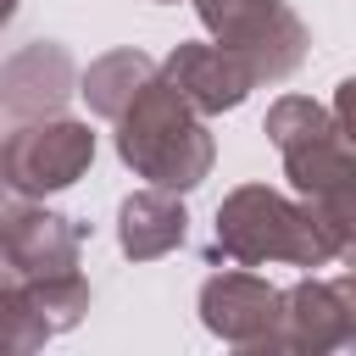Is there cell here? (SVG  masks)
I'll use <instances>...</instances> for the list:
<instances>
[{
  "label": "cell",
  "instance_id": "cell-7",
  "mask_svg": "<svg viewBox=\"0 0 356 356\" xmlns=\"http://www.w3.org/2000/svg\"><path fill=\"white\" fill-rule=\"evenodd\" d=\"M200 323L206 334H217L222 345L239 350H267L273 345V323H278V289L245 267H222L200 284Z\"/></svg>",
  "mask_w": 356,
  "mask_h": 356
},
{
  "label": "cell",
  "instance_id": "cell-10",
  "mask_svg": "<svg viewBox=\"0 0 356 356\" xmlns=\"http://www.w3.org/2000/svg\"><path fill=\"white\" fill-rule=\"evenodd\" d=\"M184 234H189V211L172 189L145 184L117 206V245H122L128 261H156V256L178 250Z\"/></svg>",
  "mask_w": 356,
  "mask_h": 356
},
{
  "label": "cell",
  "instance_id": "cell-6",
  "mask_svg": "<svg viewBox=\"0 0 356 356\" xmlns=\"http://www.w3.org/2000/svg\"><path fill=\"white\" fill-rule=\"evenodd\" d=\"M356 345V278H300L295 289H278V323L267 350L295 356H328Z\"/></svg>",
  "mask_w": 356,
  "mask_h": 356
},
{
  "label": "cell",
  "instance_id": "cell-12",
  "mask_svg": "<svg viewBox=\"0 0 356 356\" xmlns=\"http://www.w3.org/2000/svg\"><path fill=\"white\" fill-rule=\"evenodd\" d=\"M50 339V328L39 323V312L28 306V289L17 278V267L0 250V356H28Z\"/></svg>",
  "mask_w": 356,
  "mask_h": 356
},
{
  "label": "cell",
  "instance_id": "cell-11",
  "mask_svg": "<svg viewBox=\"0 0 356 356\" xmlns=\"http://www.w3.org/2000/svg\"><path fill=\"white\" fill-rule=\"evenodd\" d=\"M156 78V61L145 56V50H106V56H95L83 72H78V95L89 100V111L95 117H106V122H117V111L145 89Z\"/></svg>",
  "mask_w": 356,
  "mask_h": 356
},
{
  "label": "cell",
  "instance_id": "cell-8",
  "mask_svg": "<svg viewBox=\"0 0 356 356\" xmlns=\"http://www.w3.org/2000/svg\"><path fill=\"white\" fill-rule=\"evenodd\" d=\"M72 95H78V67L56 39H33L0 61V111L17 122L56 117Z\"/></svg>",
  "mask_w": 356,
  "mask_h": 356
},
{
  "label": "cell",
  "instance_id": "cell-5",
  "mask_svg": "<svg viewBox=\"0 0 356 356\" xmlns=\"http://www.w3.org/2000/svg\"><path fill=\"white\" fill-rule=\"evenodd\" d=\"M89 167H95V134H89V122L61 117V111L17 122L0 139V184L11 195H28V200L72 189Z\"/></svg>",
  "mask_w": 356,
  "mask_h": 356
},
{
  "label": "cell",
  "instance_id": "cell-13",
  "mask_svg": "<svg viewBox=\"0 0 356 356\" xmlns=\"http://www.w3.org/2000/svg\"><path fill=\"white\" fill-rule=\"evenodd\" d=\"M11 17H17V0H0V28H6Z\"/></svg>",
  "mask_w": 356,
  "mask_h": 356
},
{
  "label": "cell",
  "instance_id": "cell-2",
  "mask_svg": "<svg viewBox=\"0 0 356 356\" xmlns=\"http://www.w3.org/2000/svg\"><path fill=\"white\" fill-rule=\"evenodd\" d=\"M117 156L134 167V178H145L156 189H172V195H189L211 172L217 139H211L206 117L156 72L117 111Z\"/></svg>",
  "mask_w": 356,
  "mask_h": 356
},
{
  "label": "cell",
  "instance_id": "cell-3",
  "mask_svg": "<svg viewBox=\"0 0 356 356\" xmlns=\"http://www.w3.org/2000/svg\"><path fill=\"white\" fill-rule=\"evenodd\" d=\"M267 139L284 156V178L295 184L300 200L323 206H356V156H350V128L334 106L312 95H278L267 106Z\"/></svg>",
  "mask_w": 356,
  "mask_h": 356
},
{
  "label": "cell",
  "instance_id": "cell-14",
  "mask_svg": "<svg viewBox=\"0 0 356 356\" xmlns=\"http://www.w3.org/2000/svg\"><path fill=\"white\" fill-rule=\"evenodd\" d=\"M156 6H178V0H156Z\"/></svg>",
  "mask_w": 356,
  "mask_h": 356
},
{
  "label": "cell",
  "instance_id": "cell-9",
  "mask_svg": "<svg viewBox=\"0 0 356 356\" xmlns=\"http://www.w3.org/2000/svg\"><path fill=\"white\" fill-rule=\"evenodd\" d=\"M200 117H222V111H234V106H245V95L256 89V78H250V67L228 50V44H206V39H184V44H172V56L156 67Z\"/></svg>",
  "mask_w": 356,
  "mask_h": 356
},
{
  "label": "cell",
  "instance_id": "cell-4",
  "mask_svg": "<svg viewBox=\"0 0 356 356\" xmlns=\"http://www.w3.org/2000/svg\"><path fill=\"white\" fill-rule=\"evenodd\" d=\"M200 28L228 44L256 83H278L306 61V22L284 0H195Z\"/></svg>",
  "mask_w": 356,
  "mask_h": 356
},
{
  "label": "cell",
  "instance_id": "cell-1",
  "mask_svg": "<svg viewBox=\"0 0 356 356\" xmlns=\"http://www.w3.org/2000/svg\"><path fill=\"white\" fill-rule=\"evenodd\" d=\"M356 245V206H323V200H289L273 184H239L222 195L211 222V261L222 267H328L350 256Z\"/></svg>",
  "mask_w": 356,
  "mask_h": 356
}]
</instances>
